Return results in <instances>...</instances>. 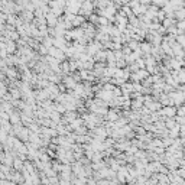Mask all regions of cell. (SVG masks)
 I'll list each match as a JSON object with an SVG mask.
<instances>
[{"label":"cell","mask_w":185,"mask_h":185,"mask_svg":"<svg viewBox=\"0 0 185 185\" xmlns=\"http://www.w3.org/2000/svg\"><path fill=\"white\" fill-rule=\"evenodd\" d=\"M177 28H178V29H181V30H185V19H182V20L178 22Z\"/></svg>","instance_id":"277c9868"},{"label":"cell","mask_w":185,"mask_h":185,"mask_svg":"<svg viewBox=\"0 0 185 185\" xmlns=\"http://www.w3.org/2000/svg\"><path fill=\"white\" fill-rule=\"evenodd\" d=\"M164 114H166L168 117H175L177 116V109L175 107H166V109H164Z\"/></svg>","instance_id":"7a4b0ae2"},{"label":"cell","mask_w":185,"mask_h":185,"mask_svg":"<svg viewBox=\"0 0 185 185\" xmlns=\"http://www.w3.org/2000/svg\"><path fill=\"white\" fill-rule=\"evenodd\" d=\"M175 126H179V124H178V123L175 122V120H174L172 117H171V119L168 120V122H166V127H168V129H174Z\"/></svg>","instance_id":"3957f363"},{"label":"cell","mask_w":185,"mask_h":185,"mask_svg":"<svg viewBox=\"0 0 185 185\" xmlns=\"http://www.w3.org/2000/svg\"><path fill=\"white\" fill-rule=\"evenodd\" d=\"M184 35H185V30H184Z\"/></svg>","instance_id":"52a82bcc"},{"label":"cell","mask_w":185,"mask_h":185,"mask_svg":"<svg viewBox=\"0 0 185 185\" xmlns=\"http://www.w3.org/2000/svg\"><path fill=\"white\" fill-rule=\"evenodd\" d=\"M182 48H184V52H185V45H184V46H182Z\"/></svg>","instance_id":"8992f818"},{"label":"cell","mask_w":185,"mask_h":185,"mask_svg":"<svg viewBox=\"0 0 185 185\" xmlns=\"http://www.w3.org/2000/svg\"><path fill=\"white\" fill-rule=\"evenodd\" d=\"M156 3H158V4H162V6H164L165 2H164V0H156Z\"/></svg>","instance_id":"5b68a950"},{"label":"cell","mask_w":185,"mask_h":185,"mask_svg":"<svg viewBox=\"0 0 185 185\" xmlns=\"http://www.w3.org/2000/svg\"><path fill=\"white\" fill-rule=\"evenodd\" d=\"M174 17H177V19H179V20L185 19V7L177 9V10H175V13H174Z\"/></svg>","instance_id":"6da1fadb"}]
</instances>
